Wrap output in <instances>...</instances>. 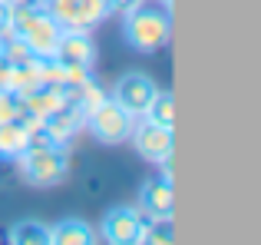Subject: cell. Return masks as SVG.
<instances>
[{"instance_id":"9c48e42d","label":"cell","mask_w":261,"mask_h":245,"mask_svg":"<svg viewBox=\"0 0 261 245\" xmlns=\"http://www.w3.org/2000/svg\"><path fill=\"white\" fill-rule=\"evenodd\" d=\"M43 129H46V136H50L53 142H60V146H66V142L73 139V136L80 133V129L86 126V110L76 103L73 96H66L63 103L57 106L53 113H46L43 119Z\"/></svg>"},{"instance_id":"2e32d148","label":"cell","mask_w":261,"mask_h":245,"mask_svg":"<svg viewBox=\"0 0 261 245\" xmlns=\"http://www.w3.org/2000/svg\"><path fill=\"white\" fill-rule=\"evenodd\" d=\"M142 116L159 122V126H172L175 122V96L172 93H155L152 103H149V110L142 113Z\"/></svg>"},{"instance_id":"44dd1931","label":"cell","mask_w":261,"mask_h":245,"mask_svg":"<svg viewBox=\"0 0 261 245\" xmlns=\"http://www.w3.org/2000/svg\"><path fill=\"white\" fill-rule=\"evenodd\" d=\"M7 70H10V66H7V60L0 57V86H7Z\"/></svg>"},{"instance_id":"3957f363","label":"cell","mask_w":261,"mask_h":245,"mask_svg":"<svg viewBox=\"0 0 261 245\" xmlns=\"http://www.w3.org/2000/svg\"><path fill=\"white\" fill-rule=\"evenodd\" d=\"M20 173L30 186H60V182L70 176V153H66L60 142L50 146H27L20 156Z\"/></svg>"},{"instance_id":"8992f818","label":"cell","mask_w":261,"mask_h":245,"mask_svg":"<svg viewBox=\"0 0 261 245\" xmlns=\"http://www.w3.org/2000/svg\"><path fill=\"white\" fill-rule=\"evenodd\" d=\"M155 93H159V90H155L152 77H146V73H126V77L116 80V86H113L109 96H113L122 110H129L136 119H139L142 113L149 110V103H152Z\"/></svg>"},{"instance_id":"ba28073f","label":"cell","mask_w":261,"mask_h":245,"mask_svg":"<svg viewBox=\"0 0 261 245\" xmlns=\"http://www.w3.org/2000/svg\"><path fill=\"white\" fill-rule=\"evenodd\" d=\"M129 136H133L139 156H142V159H149V162L169 159L172 149H175L172 126H159V122H152V119H146V122L136 119V126H133V133H129Z\"/></svg>"},{"instance_id":"ac0fdd59","label":"cell","mask_w":261,"mask_h":245,"mask_svg":"<svg viewBox=\"0 0 261 245\" xmlns=\"http://www.w3.org/2000/svg\"><path fill=\"white\" fill-rule=\"evenodd\" d=\"M20 116V96L7 86H0V122L4 119H17Z\"/></svg>"},{"instance_id":"7c38bea8","label":"cell","mask_w":261,"mask_h":245,"mask_svg":"<svg viewBox=\"0 0 261 245\" xmlns=\"http://www.w3.org/2000/svg\"><path fill=\"white\" fill-rule=\"evenodd\" d=\"M27 149V122L4 119L0 122V162H17Z\"/></svg>"},{"instance_id":"8fae6325","label":"cell","mask_w":261,"mask_h":245,"mask_svg":"<svg viewBox=\"0 0 261 245\" xmlns=\"http://www.w3.org/2000/svg\"><path fill=\"white\" fill-rule=\"evenodd\" d=\"M142 229V212L133 206H113L102 215V239L113 245H136Z\"/></svg>"},{"instance_id":"52a82bcc","label":"cell","mask_w":261,"mask_h":245,"mask_svg":"<svg viewBox=\"0 0 261 245\" xmlns=\"http://www.w3.org/2000/svg\"><path fill=\"white\" fill-rule=\"evenodd\" d=\"M139 212H146L149 219H159V222H172L175 192L169 176H149L139 186Z\"/></svg>"},{"instance_id":"5bb4252c","label":"cell","mask_w":261,"mask_h":245,"mask_svg":"<svg viewBox=\"0 0 261 245\" xmlns=\"http://www.w3.org/2000/svg\"><path fill=\"white\" fill-rule=\"evenodd\" d=\"M7 242L10 245H50V226H43L37 219H20L10 226Z\"/></svg>"},{"instance_id":"ffe728a7","label":"cell","mask_w":261,"mask_h":245,"mask_svg":"<svg viewBox=\"0 0 261 245\" xmlns=\"http://www.w3.org/2000/svg\"><path fill=\"white\" fill-rule=\"evenodd\" d=\"M10 33V4L7 0H0V40Z\"/></svg>"},{"instance_id":"d6986e66","label":"cell","mask_w":261,"mask_h":245,"mask_svg":"<svg viewBox=\"0 0 261 245\" xmlns=\"http://www.w3.org/2000/svg\"><path fill=\"white\" fill-rule=\"evenodd\" d=\"M109 4V13H129L133 7H139L142 0H106Z\"/></svg>"},{"instance_id":"30bf717a","label":"cell","mask_w":261,"mask_h":245,"mask_svg":"<svg viewBox=\"0 0 261 245\" xmlns=\"http://www.w3.org/2000/svg\"><path fill=\"white\" fill-rule=\"evenodd\" d=\"M53 60L60 66H83V70H93L96 63V43L89 37V30H63L53 46Z\"/></svg>"},{"instance_id":"603a6c76","label":"cell","mask_w":261,"mask_h":245,"mask_svg":"<svg viewBox=\"0 0 261 245\" xmlns=\"http://www.w3.org/2000/svg\"><path fill=\"white\" fill-rule=\"evenodd\" d=\"M166 7H172V0H166Z\"/></svg>"},{"instance_id":"5b68a950","label":"cell","mask_w":261,"mask_h":245,"mask_svg":"<svg viewBox=\"0 0 261 245\" xmlns=\"http://www.w3.org/2000/svg\"><path fill=\"white\" fill-rule=\"evenodd\" d=\"M63 30H93L109 17L106 0H40Z\"/></svg>"},{"instance_id":"7a4b0ae2","label":"cell","mask_w":261,"mask_h":245,"mask_svg":"<svg viewBox=\"0 0 261 245\" xmlns=\"http://www.w3.org/2000/svg\"><path fill=\"white\" fill-rule=\"evenodd\" d=\"M126 23H122V33H126V43L139 53H155L159 46L169 43L172 37V17H169V7H149L139 4L129 13H122Z\"/></svg>"},{"instance_id":"9a60e30c","label":"cell","mask_w":261,"mask_h":245,"mask_svg":"<svg viewBox=\"0 0 261 245\" xmlns=\"http://www.w3.org/2000/svg\"><path fill=\"white\" fill-rule=\"evenodd\" d=\"M0 57L7 60V66H30V63H37V60H43V57H37L23 40L13 37V33H7V37L0 40Z\"/></svg>"},{"instance_id":"6da1fadb","label":"cell","mask_w":261,"mask_h":245,"mask_svg":"<svg viewBox=\"0 0 261 245\" xmlns=\"http://www.w3.org/2000/svg\"><path fill=\"white\" fill-rule=\"evenodd\" d=\"M10 33L23 40L37 57H53V46H57L63 27L46 13L43 4L27 0V4H10Z\"/></svg>"},{"instance_id":"4fadbf2b","label":"cell","mask_w":261,"mask_h":245,"mask_svg":"<svg viewBox=\"0 0 261 245\" xmlns=\"http://www.w3.org/2000/svg\"><path fill=\"white\" fill-rule=\"evenodd\" d=\"M50 242L53 245H93L96 235L83 219H63L50 226Z\"/></svg>"},{"instance_id":"e0dca14e","label":"cell","mask_w":261,"mask_h":245,"mask_svg":"<svg viewBox=\"0 0 261 245\" xmlns=\"http://www.w3.org/2000/svg\"><path fill=\"white\" fill-rule=\"evenodd\" d=\"M172 239H175V235H172V222L149 219V222H142L139 239H136V242H142V245H169Z\"/></svg>"},{"instance_id":"7402d4cb","label":"cell","mask_w":261,"mask_h":245,"mask_svg":"<svg viewBox=\"0 0 261 245\" xmlns=\"http://www.w3.org/2000/svg\"><path fill=\"white\" fill-rule=\"evenodd\" d=\"M7 4H27V0H7Z\"/></svg>"},{"instance_id":"277c9868","label":"cell","mask_w":261,"mask_h":245,"mask_svg":"<svg viewBox=\"0 0 261 245\" xmlns=\"http://www.w3.org/2000/svg\"><path fill=\"white\" fill-rule=\"evenodd\" d=\"M86 126L99 142L119 146V142L129 139V133H133V126H136V116L129 110H122L113 96H102L99 103L86 113Z\"/></svg>"}]
</instances>
